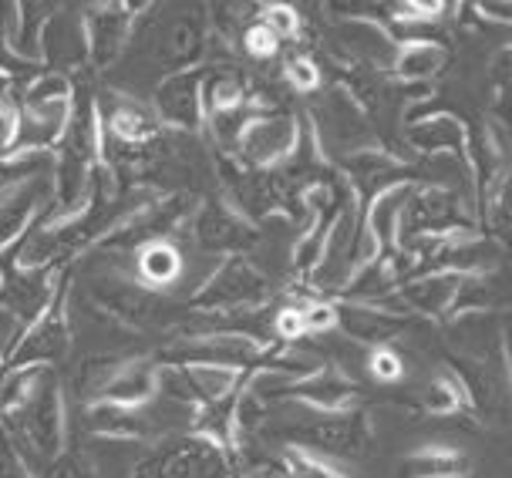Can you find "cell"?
Listing matches in <instances>:
<instances>
[{"label": "cell", "instance_id": "6da1fadb", "mask_svg": "<svg viewBox=\"0 0 512 478\" xmlns=\"http://www.w3.org/2000/svg\"><path fill=\"white\" fill-rule=\"evenodd\" d=\"M0 428L31 468L71 452L58 367H27L0 378Z\"/></svg>", "mask_w": 512, "mask_h": 478}, {"label": "cell", "instance_id": "7a4b0ae2", "mask_svg": "<svg viewBox=\"0 0 512 478\" xmlns=\"http://www.w3.org/2000/svg\"><path fill=\"white\" fill-rule=\"evenodd\" d=\"M78 101V85L58 71H38L31 81H24L17 91L21 105V152H54L68 132L71 112Z\"/></svg>", "mask_w": 512, "mask_h": 478}, {"label": "cell", "instance_id": "3957f363", "mask_svg": "<svg viewBox=\"0 0 512 478\" xmlns=\"http://www.w3.org/2000/svg\"><path fill=\"white\" fill-rule=\"evenodd\" d=\"M236 455L213 438L186 431L149 445L128 478H233Z\"/></svg>", "mask_w": 512, "mask_h": 478}, {"label": "cell", "instance_id": "277c9868", "mask_svg": "<svg viewBox=\"0 0 512 478\" xmlns=\"http://www.w3.org/2000/svg\"><path fill=\"white\" fill-rule=\"evenodd\" d=\"M270 300L267 273L246 256L219 260L213 270L192 290L189 310L192 314H236V310H260Z\"/></svg>", "mask_w": 512, "mask_h": 478}, {"label": "cell", "instance_id": "5b68a950", "mask_svg": "<svg viewBox=\"0 0 512 478\" xmlns=\"http://www.w3.org/2000/svg\"><path fill=\"white\" fill-rule=\"evenodd\" d=\"M297 408L300 418L283 425L290 448H304V452L331 458H354L368 452L371 428L361 411H310L304 404H297Z\"/></svg>", "mask_w": 512, "mask_h": 478}, {"label": "cell", "instance_id": "8992f818", "mask_svg": "<svg viewBox=\"0 0 512 478\" xmlns=\"http://www.w3.org/2000/svg\"><path fill=\"white\" fill-rule=\"evenodd\" d=\"M68 293H71V273H64L54 300L44 307V314L21 330L14 340L11 354L4 361L0 378L11 371H27V367H58L71 351V317H68Z\"/></svg>", "mask_w": 512, "mask_h": 478}, {"label": "cell", "instance_id": "52a82bcc", "mask_svg": "<svg viewBox=\"0 0 512 478\" xmlns=\"http://www.w3.org/2000/svg\"><path fill=\"white\" fill-rule=\"evenodd\" d=\"M88 300L102 310L105 317H112L115 324L128 330H149L169 314L166 293H155L142 287L132 273L125 270H98L88 280Z\"/></svg>", "mask_w": 512, "mask_h": 478}, {"label": "cell", "instance_id": "ba28073f", "mask_svg": "<svg viewBox=\"0 0 512 478\" xmlns=\"http://www.w3.org/2000/svg\"><path fill=\"white\" fill-rule=\"evenodd\" d=\"M300 125L294 115L287 112H267L253 115L250 125L243 128L240 142H236L233 155L240 159L246 169L256 172H277L290 159H294L300 145Z\"/></svg>", "mask_w": 512, "mask_h": 478}, {"label": "cell", "instance_id": "9c48e42d", "mask_svg": "<svg viewBox=\"0 0 512 478\" xmlns=\"http://www.w3.org/2000/svg\"><path fill=\"white\" fill-rule=\"evenodd\" d=\"M189 236L199 253L230 260V256H246L260 243L256 223H250L243 213H236L230 202H203L189 223Z\"/></svg>", "mask_w": 512, "mask_h": 478}, {"label": "cell", "instance_id": "30bf717a", "mask_svg": "<svg viewBox=\"0 0 512 478\" xmlns=\"http://www.w3.org/2000/svg\"><path fill=\"white\" fill-rule=\"evenodd\" d=\"M149 105L159 115L162 128H172V132H199V128H206V71L192 68L159 78Z\"/></svg>", "mask_w": 512, "mask_h": 478}, {"label": "cell", "instance_id": "8fae6325", "mask_svg": "<svg viewBox=\"0 0 512 478\" xmlns=\"http://www.w3.org/2000/svg\"><path fill=\"white\" fill-rule=\"evenodd\" d=\"M331 48L344 64H361L371 71L395 68L401 41L371 17H341L331 27Z\"/></svg>", "mask_w": 512, "mask_h": 478}, {"label": "cell", "instance_id": "7c38bea8", "mask_svg": "<svg viewBox=\"0 0 512 478\" xmlns=\"http://www.w3.org/2000/svg\"><path fill=\"white\" fill-rule=\"evenodd\" d=\"M152 54L162 68V78L176 75V71L199 68L206 54V7H179L176 17L155 27Z\"/></svg>", "mask_w": 512, "mask_h": 478}, {"label": "cell", "instance_id": "4fadbf2b", "mask_svg": "<svg viewBox=\"0 0 512 478\" xmlns=\"http://www.w3.org/2000/svg\"><path fill=\"white\" fill-rule=\"evenodd\" d=\"M149 7L145 4H95L85 7L88 44H91V68L108 71L115 61H122L128 44L135 41L139 21Z\"/></svg>", "mask_w": 512, "mask_h": 478}, {"label": "cell", "instance_id": "5bb4252c", "mask_svg": "<svg viewBox=\"0 0 512 478\" xmlns=\"http://www.w3.org/2000/svg\"><path fill=\"white\" fill-rule=\"evenodd\" d=\"M54 206V176L27 179L0 196V260H7Z\"/></svg>", "mask_w": 512, "mask_h": 478}, {"label": "cell", "instance_id": "9a60e30c", "mask_svg": "<svg viewBox=\"0 0 512 478\" xmlns=\"http://www.w3.org/2000/svg\"><path fill=\"white\" fill-rule=\"evenodd\" d=\"M41 64L44 71H58V75L68 78L81 68H91L85 7H58L51 14L48 27H44Z\"/></svg>", "mask_w": 512, "mask_h": 478}, {"label": "cell", "instance_id": "2e32d148", "mask_svg": "<svg viewBox=\"0 0 512 478\" xmlns=\"http://www.w3.org/2000/svg\"><path fill=\"white\" fill-rule=\"evenodd\" d=\"M98 112H102V132L122 142L125 149H149L166 135L149 101L122 95V91H105L98 98Z\"/></svg>", "mask_w": 512, "mask_h": 478}, {"label": "cell", "instance_id": "e0dca14e", "mask_svg": "<svg viewBox=\"0 0 512 478\" xmlns=\"http://www.w3.org/2000/svg\"><path fill=\"white\" fill-rule=\"evenodd\" d=\"M186 273V253L176 239H152L132 253V277L155 293L176 287Z\"/></svg>", "mask_w": 512, "mask_h": 478}, {"label": "cell", "instance_id": "ac0fdd59", "mask_svg": "<svg viewBox=\"0 0 512 478\" xmlns=\"http://www.w3.org/2000/svg\"><path fill=\"white\" fill-rule=\"evenodd\" d=\"M354 394H358L354 381L347 378L344 371H337L334 364H324L317 374L297 381L294 388H290L287 401L304 404L310 411H351Z\"/></svg>", "mask_w": 512, "mask_h": 478}, {"label": "cell", "instance_id": "d6986e66", "mask_svg": "<svg viewBox=\"0 0 512 478\" xmlns=\"http://www.w3.org/2000/svg\"><path fill=\"white\" fill-rule=\"evenodd\" d=\"M462 277L455 273H422V277L408 280L405 287H398L401 307L408 314H422V317H445L455 314V300H459Z\"/></svg>", "mask_w": 512, "mask_h": 478}, {"label": "cell", "instance_id": "ffe728a7", "mask_svg": "<svg viewBox=\"0 0 512 478\" xmlns=\"http://www.w3.org/2000/svg\"><path fill=\"white\" fill-rule=\"evenodd\" d=\"M408 142L422 155H469V128L459 115L438 112L408 128Z\"/></svg>", "mask_w": 512, "mask_h": 478}, {"label": "cell", "instance_id": "44dd1931", "mask_svg": "<svg viewBox=\"0 0 512 478\" xmlns=\"http://www.w3.org/2000/svg\"><path fill=\"white\" fill-rule=\"evenodd\" d=\"M445 64H448V51H445L442 41L408 38V41H401L391 75H395L398 81H405V85H428V81H432Z\"/></svg>", "mask_w": 512, "mask_h": 478}, {"label": "cell", "instance_id": "7402d4cb", "mask_svg": "<svg viewBox=\"0 0 512 478\" xmlns=\"http://www.w3.org/2000/svg\"><path fill=\"white\" fill-rule=\"evenodd\" d=\"M58 11L54 4H11V44L14 54L34 68L41 64V44H44V27H48L51 14Z\"/></svg>", "mask_w": 512, "mask_h": 478}, {"label": "cell", "instance_id": "603a6c76", "mask_svg": "<svg viewBox=\"0 0 512 478\" xmlns=\"http://www.w3.org/2000/svg\"><path fill=\"white\" fill-rule=\"evenodd\" d=\"M405 472L411 478H465L472 472V458L459 448L428 445L405 458Z\"/></svg>", "mask_w": 512, "mask_h": 478}, {"label": "cell", "instance_id": "cb8c5ba5", "mask_svg": "<svg viewBox=\"0 0 512 478\" xmlns=\"http://www.w3.org/2000/svg\"><path fill=\"white\" fill-rule=\"evenodd\" d=\"M250 105V91L236 71H206V122L213 115H230Z\"/></svg>", "mask_w": 512, "mask_h": 478}, {"label": "cell", "instance_id": "d4e9b609", "mask_svg": "<svg viewBox=\"0 0 512 478\" xmlns=\"http://www.w3.org/2000/svg\"><path fill=\"white\" fill-rule=\"evenodd\" d=\"M54 176V152H17L0 159V196L27 179Z\"/></svg>", "mask_w": 512, "mask_h": 478}, {"label": "cell", "instance_id": "484cf974", "mask_svg": "<svg viewBox=\"0 0 512 478\" xmlns=\"http://www.w3.org/2000/svg\"><path fill=\"white\" fill-rule=\"evenodd\" d=\"M465 404H469V398H465L462 381L452 378V374H435V378L422 388V408L435 418L459 415Z\"/></svg>", "mask_w": 512, "mask_h": 478}, {"label": "cell", "instance_id": "4316f807", "mask_svg": "<svg viewBox=\"0 0 512 478\" xmlns=\"http://www.w3.org/2000/svg\"><path fill=\"white\" fill-rule=\"evenodd\" d=\"M38 71L44 68H34V64L21 61L14 54V44H11V4H0V75L14 78L17 85H24V81H31Z\"/></svg>", "mask_w": 512, "mask_h": 478}, {"label": "cell", "instance_id": "83f0119b", "mask_svg": "<svg viewBox=\"0 0 512 478\" xmlns=\"http://www.w3.org/2000/svg\"><path fill=\"white\" fill-rule=\"evenodd\" d=\"M21 135H24L21 105L11 95L0 98V159L21 152Z\"/></svg>", "mask_w": 512, "mask_h": 478}, {"label": "cell", "instance_id": "f1b7e54d", "mask_svg": "<svg viewBox=\"0 0 512 478\" xmlns=\"http://www.w3.org/2000/svg\"><path fill=\"white\" fill-rule=\"evenodd\" d=\"M260 21L267 24L283 44L297 41L300 38V27H304V17H300L294 7H287V4H267V7H260Z\"/></svg>", "mask_w": 512, "mask_h": 478}, {"label": "cell", "instance_id": "f546056e", "mask_svg": "<svg viewBox=\"0 0 512 478\" xmlns=\"http://www.w3.org/2000/svg\"><path fill=\"white\" fill-rule=\"evenodd\" d=\"M27 468H31V465H27ZM31 475L34 478H98L95 468H91L85 458L75 455V452H64L61 458H54V462L34 465Z\"/></svg>", "mask_w": 512, "mask_h": 478}, {"label": "cell", "instance_id": "4dcf8cb0", "mask_svg": "<svg viewBox=\"0 0 512 478\" xmlns=\"http://www.w3.org/2000/svg\"><path fill=\"white\" fill-rule=\"evenodd\" d=\"M240 44H243V51L250 54V58H256V61H270V58H277L280 48H283V41H280L277 34H273L270 27L263 24V21H253L250 27H246L243 38H240Z\"/></svg>", "mask_w": 512, "mask_h": 478}, {"label": "cell", "instance_id": "1f68e13d", "mask_svg": "<svg viewBox=\"0 0 512 478\" xmlns=\"http://www.w3.org/2000/svg\"><path fill=\"white\" fill-rule=\"evenodd\" d=\"M283 81L290 88L300 91V95H310V91L320 88V68L310 54H294L287 64H283Z\"/></svg>", "mask_w": 512, "mask_h": 478}, {"label": "cell", "instance_id": "d6a6232c", "mask_svg": "<svg viewBox=\"0 0 512 478\" xmlns=\"http://www.w3.org/2000/svg\"><path fill=\"white\" fill-rule=\"evenodd\" d=\"M368 374L374 381L391 384V381H401L405 364H401V357L391 351V347H374V351H368Z\"/></svg>", "mask_w": 512, "mask_h": 478}, {"label": "cell", "instance_id": "836d02e7", "mask_svg": "<svg viewBox=\"0 0 512 478\" xmlns=\"http://www.w3.org/2000/svg\"><path fill=\"white\" fill-rule=\"evenodd\" d=\"M0 478H34L31 468L24 465V458L11 445V438L4 435V428H0Z\"/></svg>", "mask_w": 512, "mask_h": 478}, {"label": "cell", "instance_id": "e575fe53", "mask_svg": "<svg viewBox=\"0 0 512 478\" xmlns=\"http://www.w3.org/2000/svg\"><path fill=\"white\" fill-rule=\"evenodd\" d=\"M502 364H506V374L512 381V317L502 324Z\"/></svg>", "mask_w": 512, "mask_h": 478}, {"label": "cell", "instance_id": "d590c367", "mask_svg": "<svg viewBox=\"0 0 512 478\" xmlns=\"http://www.w3.org/2000/svg\"><path fill=\"white\" fill-rule=\"evenodd\" d=\"M14 85H17V81H14V78L0 75V98H7V95H11V91H14Z\"/></svg>", "mask_w": 512, "mask_h": 478}]
</instances>
